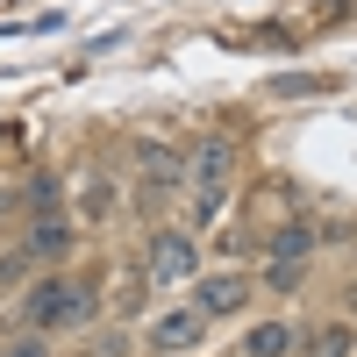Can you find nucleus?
<instances>
[{"label":"nucleus","mask_w":357,"mask_h":357,"mask_svg":"<svg viewBox=\"0 0 357 357\" xmlns=\"http://www.w3.org/2000/svg\"><path fill=\"white\" fill-rule=\"evenodd\" d=\"M65 243H72V229H65V222H43L36 236H29V250H36V257H65Z\"/></svg>","instance_id":"nucleus-8"},{"label":"nucleus","mask_w":357,"mask_h":357,"mask_svg":"<svg viewBox=\"0 0 357 357\" xmlns=\"http://www.w3.org/2000/svg\"><path fill=\"white\" fill-rule=\"evenodd\" d=\"M350 329H321V336H307V357H350Z\"/></svg>","instance_id":"nucleus-10"},{"label":"nucleus","mask_w":357,"mask_h":357,"mask_svg":"<svg viewBox=\"0 0 357 357\" xmlns=\"http://www.w3.org/2000/svg\"><path fill=\"white\" fill-rule=\"evenodd\" d=\"M193 178H200V186H222V178H229V143H200V151H193Z\"/></svg>","instance_id":"nucleus-6"},{"label":"nucleus","mask_w":357,"mask_h":357,"mask_svg":"<svg viewBox=\"0 0 357 357\" xmlns=\"http://www.w3.org/2000/svg\"><path fill=\"white\" fill-rule=\"evenodd\" d=\"M151 279L158 286L193 279V243H186V236H158V243H151Z\"/></svg>","instance_id":"nucleus-4"},{"label":"nucleus","mask_w":357,"mask_h":357,"mask_svg":"<svg viewBox=\"0 0 357 357\" xmlns=\"http://www.w3.org/2000/svg\"><path fill=\"white\" fill-rule=\"evenodd\" d=\"M143 178H151V186H172V178H178L172 151H158V143H151V151H143Z\"/></svg>","instance_id":"nucleus-11"},{"label":"nucleus","mask_w":357,"mask_h":357,"mask_svg":"<svg viewBox=\"0 0 357 357\" xmlns=\"http://www.w3.org/2000/svg\"><path fill=\"white\" fill-rule=\"evenodd\" d=\"M307 279V264H293V257H264V286H279V293H293Z\"/></svg>","instance_id":"nucleus-9"},{"label":"nucleus","mask_w":357,"mask_h":357,"mask_svg":"<svg viewBox=\"0 0 357 357\" xmlns=\"http://www.w3.org/2000/svg\"><path fill=\"white\" fill-rule=\"evenodd\" d=\"M86 314H93V293L79 279H36V293H29V329L36 336H57V329H72Z\"/></svg>","instance_id":"nucleus-1"},{"label":"nucleus","mask_w":357,"mask_h":357,"mask_svg":"<svg viewBox=\"0 0 357 357\" xmlns=\"http://www.w3.org/2000/svg\"><path fill=\"white\" fill-rule=\"evenodd\" d=\"M193 307L215 321V314H243L250 307V279H236V272H215V279H200L193 286Z\"/></svg>","instance_id":"nucleus-2"},{"label":"nucleus","mask_w":357,"mask_h":357,"mask_svg":"<svg viewBox=\"0 0 357 357\" xmlns=\"http://www.w3.org/2000/svg\"><path fill=\"white\" fill-rule=\"evenodd\" d=\"M286 350H293V329H286V321H264V329L243 336V357H286Z\"/></svg>","instance_id":"nucleus-5"},{"label":"nucleus","mask_w":357,"mask_h":357,"mask_svg":"<svg viewBox=\"0 0 357 357\" xmlns=\"http://www.w3.org/2000/svg\"><path fill=\"white\" fill-rule=\"evenodd\" d=\"M200 329H207V314H200V307H172V314L151 321V350H193Z\"/></svg>","instance_id":"nucleus-3"},{"label":"nucleus","mask_w":357,"mask_h":357,"mask_svg":"<svg viewBox=\"0 0 357 357\" xmlns=\"http://www.w3.org/2000/svg\"><path fill=\"white\" fill-rule=\"evenodd\" d=\"M307 250H314V229H307V222H286V229L272 236V257H293V264H301Z\"/></svg>","instance_id":"nucleus-7"}]
</instances>
